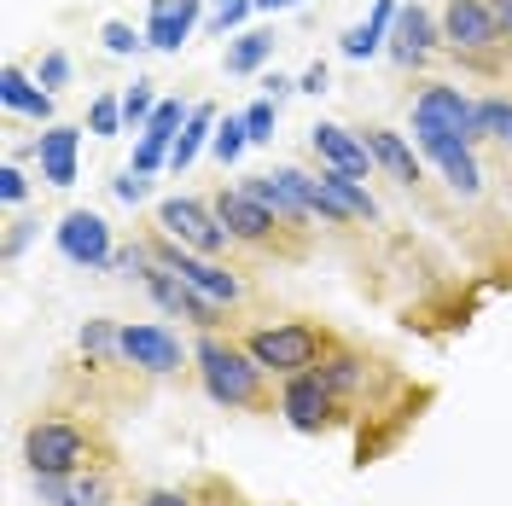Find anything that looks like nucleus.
<instances>
[{"label":"nucleus","mask_w":512,"mask_h":506,"mask_svg":"<svg viewBox=\"0 0 512 506\" xmlns=\"http://www.w3.org/2000/svg\"><path fill=\"white\" fill-rule=\"evenodd\" d=\"M192 361H198L204 396H210L216 408H245V413L268 408V373L251 361V349L245 344L204 332V338L192 344Z\"/></svg>","instance_id":"f257e3e1"},{"label":"nucleus","mask_w":512,"mask_h":506,"mask_svg":"<svg viewBox=\"0 0 512 506\" xmlns=\"http://www.w3.org/2000/svg\"><path fill=\"white\" fill-rule=\"evenodd\" d=\"M443 53L472 76H507V35L495 24L489 0H448L443 6Z\"/></svg>","instance_id":"f03ea898"},{"label":"nucleus","mask_w":512,"mask_h":506,"mask_svg":"<svg viewBox=\"0 0 512 506\" xmlns=\"http://www.w3.org/2000/svg\"><path fill=\"white\" fill-rule=\"evenodd\" d=\"M239 344L251 349V361L268 379H297V373H315L320 361L338 349V338L320 326V320H274V326H256Z\"/></svg>","instance_id":"7ed1b4c3"},{"label":"nucleus","mask_w":512,"mask_h":506,"mask_svg":"<svg viewBox=\"0 0 512 506\" xmlns=\"http://www.w3.org/2000/svg\"><path fill=\"white\" fill-rule=\"evenodd\" d=\"M111 460V448L99 443L88 425L76 419H35L24 431V466L30 477H76V472H94Z\"/></svg>","instance_id":"20e7f679"},{"label":"nucleus","mask_w":512,"mask_h":506,"mask_svg":"<svg viewBox=\"0 0 512 506\" xmlns=\"http://www.w3.org/2000/svg\"><path fill=\"white\" fill-rule=\"evenodd\" d=\"M152 262H158V268H169L175 280H187L198 297H210V303H216V309H227V315L251 303V280H245L239 268H222L216 256L181 251V245H175V239H163V233L152 239Z\"/></svg>","instance_id":"39448f33"},{"label":"nucleus","mask_w":512,"mask_h":506,"mask_svg":"<svg viewBox=\"0 0 512 506\" xmlns=\"http://www.w3.org/2000/svg\"><path fill=\"white\" fill-rule=\"evenodd\" d=\"M419 134H454V140H466V146H478L489 140L478 123V99H466L460 88H448V82H425L414 99V140Z\"/></svg>","instance_id":"423d86ee"},{"label":"nucleus","mask_w":512,"mask_h":506,"mask_svg":"<svg viewBox=\"0 0 512 506\" xmlns=\"http://www.w3.org/2000/svg\"><path fill=\"white\" fill-rule=\"evenodd\" d=\"M210 210L222 216L227 239L233 245H251V251H280V256H297L291 245H280V216L268 210V204H256L245 187H222L210 198Z\"/></svg>","instance_id":"0eeeda50"},{"label":"nucleus","mask_w":512,"mask_h":506,"mask_svg":"<svg viewBox=\"0 0 512 506\" xmlns=\"http://www.w3.org/2000/svg\"><path fill=\"white\" fill-rule=\"evenodd\" d=\"M158 233L175 239V245L192 251V256H222L227 245H233L222 216H216L210 204H198V198H163L158 204Z\"/></svg>","instance_id":"6e6552de"},{"label":"nucleus","mask_w":512,"mask_h":506,"mask_svg":"<svg viewBox=\"0 0 512 506\" xmlns=\"http://www.w3.org/2000/svg\"><path fill=\"white\" fill-rule=\"evenodd\" d=\"M280 413H286L291 431L320 437V431L338 419V396L326 390V379H320V373H297V379L280 384Z\"/></svg>","instance_id":"1a4fd4ad"},{"label":"nucleus","mask_w":512,"mask_h":506,"mask_svg":"<svg viewBox=\"0 0 512 506\" xmlns=\"http://www.w3.org/2000/svg\"><path fill=\"white\" fill-rule=\"evenodd\" d=\"M443 53V18H431L425 6H402L396 24H390V59L408 64V70H425V64Z\"/></svg>","instance_id":"9d476101"},{"label":"nucleus","mask_w":512,"mask_h":506,"mask_svg":"<svg viewBox=\"0 0 512 506\" xmlns=\"http://www.w3.org/2000/svg\"><path fill=\"white\" fill-rule=\"evenodd\" d=\"M140 285H146V297H152L169 320H192V326L216 332V326H222V315H227V309H216L210 297H198L187 280H175V274H169V268H158V262H152V274H146Z\"/></svg>","instance_id":"9b49d317"},{"label":"nucleus","mask_w":512,"mask_h":506,"mask_svg":"<svg viewBox=\"0 0 512 506\" xmlns=\"http://www.w3.org/2000/svg\"><path fill=\"white\" fill-rule=\"evenodd\" d=\"M59 256L76 262V268H111V256H117L111 222L94 216V210H70V216L59 222Z\"/></svg>","instance_id":"f8f14e48"},{"label":"nucleus","mask_w":512,"mask_h":506,"mask_svg":"<svg viewBox=\"0 0 512 506\" xmlns=\"http://www.w3.org/2000/svg\"><path fill=\"white\" fill-rule=\"evenodd\" d=\"M309 152L320 158V169H338V175H350V181H367L379 163L367 152V140L350 134L344 123H315L309 128Z\"/></svg>","instance_id":"ddd939ff"},{"label":"nucleus","mask_w":512,"mask_h":506,"mask_svg":"<svg viewBox=\"0 0 512 506\" xmlns=\"http://www.w3.org/2000/svg\"><path fill=\"white\" fill-rule=\"evenodd\" d=\"M123 361H134L152 379H169V373L187 367V349H181L175 332H163V326H123Z\"/></svg>","instance_id":"4468645a"},{"label":"nucleus","mask_w":512,"mask_h":506,"mask_svg":"<svg viewBox=\"0 0 512 506\" xmlns=\"http://www.w3.org/2000/svg\"><path fill=\"white\" fill-rule=\"evenodd\" d=\"M419 152L443 169L448 192H460V198H478L483 192V169H478L466 140H454V134H419Z\"/></svg>","instance_id":"2eb2a0df"},{"label":"nucleus","mask_w":512,"mask_h":506,"mask_svg":"<svg viewBox=\"0 0 512 506\" xmlns=\"http://www.w3.org/2000/svg\"><path fill=\"white\" fill-rule=\"evenodd\" d=\"M187 105L181 99H163L158 111H152V123L140 128V146H134V169L140 175H158L163 163H169V152H175V134L187 128Z\"/></svg>","instance_id":"dca6fc26"},{"label":"nucleus","mask_w":512,"mask_h":506,"mask_svg":"<svg viewBox=\"0 0 512 506\" xmlns=\"http://www.w3.org/2000/svg\"><path fill=\"white\" fill-rule=\"evenodd\" d=\"M35 495L47 506H117V489L105 472H76V477H35Z\"/></svg>","instance_id":"f3484780"},{"label":"nucleus","mask_w":512,"mask_h":506,"mask_svg":"<svg viewBox=\"0 0 512 506\" xmlns=\"http://www.w3.org/2000/svg\"><path fill=\"white\" fill-rule=\"evenodd\" d=\"M198 6H204V0H152V12H146V41H152L158 53H181V41L198 30Z\"/></svg>","instance_id":"a211bd4d"},{"label":"nucleus","mask_w":512,"mask_h":506,"mask_svg":"<svg viewBox=\"0 0 512 506\" xmlns=\"http://www.w3.org/2000/svg\"><path fill=\"white\" fill-rule=\"evenodd\" d=\"M361 140H367V152H373V163H379L384 175L396 181V187H419V158H414V146L396 134V128H361Z\"/></svg>","instance_id":"6ab92c4d"},{"label":"nucleus","mask_w":512,"mask_h":506,"mask_svg":"<svg viewBox=\"0 0 512 506\" xmlns=\"http://www.w3.org/2000/svg\"><path fill=\"white\" fill-rule=\"evenodd\" d=\"M76 146H82V134L70 123H53L41 140H35V158H41V181H53V187H76Z\"/></svg>","instance_id":"aec40b11"},{"label":"nucleus","mask_w":512,"mask_h":506,"mask_svg":"<svg viewBox=\"0 0 512 506\" xmlns=\"http://www.w3.org/2000/svg\"><path fill=\"white\" fill-rule=\"evenodd\" d=\"M0 105H6L12 117H35V123L53 128V94H47V88H35L18 64H6V70H0Z\"/></svg>","instance_id":"412c9836"},{"label":"nucleus","mask_w":512,"mask_h":506,"mask_svg":"<svg viewBox=\"0 0 512 506\" xmlns=\"http://www.w3.org/2000/svg\"><path fill=\"white\" fill-rule=\"evenodd\" d=\"M315 373L326 379V390L344 402V396H355V390H367V373H373V367H367V355H355V349L338 344V349H332V355L315 367Z\"/></svg>","instance_id":"4be33fe9"},{"label":"nucleus","mask_w":512,"mask_h":506,"mask_svg":"<svg viewBox=\"0 0 512 506\" xmlns=\"http://www.w3.org/2000/svg\"><path fill=\"white\" fill-rule=\"evenodd\" d=\"M396 12H402V0H379L367 24L344 30V59H373L384 47V35H390V24H396Z\"/></svg>","instance_id":"5701e85b"},{"label":"nucleus","mask_w":512,"mask_h":506,"mask_svg":"<svg viewBox=\"0 0 512 506\" xmlns=\"http://www.w3.org/2000/svg\"><path fill=\"white\" fill-rule=\"evenodd\" d=\"M216 140V105H192V117H187V128L175 134V152H169V169L181 175V169H192V158L204 152Z\"/></svg>","instance_id":"b1692460"},{"label":"nucleus","mask_w":512,"mask_h":506,"mask_svg":"<svg viewBox=\"0 0 512 506\" xmlns=\"http://www.w3.org/2000/svg\"><path fill=\"white\" fill-rule=\"evenodd\" d=\"M245 192H251L256 204H268V210H274V216H280V222H315V216H309V210H303V198H297V192L286 187V181H280V175H274V169H268V175H251V181H245Z\"/></svg>","instance_id":"393cba45"},{"label":"nucleus","mask_w":512,"mask_h":506,"mask_svg":"<svg viewBox=\"0 0 512 506\" xmlns=\"http://www.w3.org/2000/svg\"><path fill=\"white\" fill-rule=\"evenodd\" d=\"M268 59H274V35L245 30V35L227 41V76H251V70H262Z\"/></svg>","instance_id":"a878e982"},{"label":"nucleus","mask_w":512,"mask_h":506,"mask_svg":"<svg viewBox=\"0 0 512 506\" xmlns=\"http://www.w3.org/2000/svg\"><path fill=\"white\" fill-rule=\"evenodd\" d=\"M82 355H88L94 367H117V361H123V326H117V320H88V326H82Z\"/></svg>","instance_id":"bb28decb"},{"label":"nucleus","mask_w":512,"mask_h":506,"mask_svg":"<svg viewBox=\"0 0 512 506\" xmlns=\"http://www.w3.org/2000/svg\"><path fill=\"white\" fill-rule=\"evenodd\" d=\"M478 123H483V134H489L495 146L512 152V99H478Z\"/></svg>","instance_id":"cd10ccee"},{"label":"nucleus","mask_w":512,"mask_h":506,"mask_svg":"<svg viewBox=\"0 0 512 506\" xmlns=\"http://www.w3.org/2000/svg\"><path fill=\"white\" fill-rule=\"evenodd\" d=\"M251 146V128H245V111L239 117H227V123H216V140H210V152L222 163H239V152Z\"/></svg>","instance_id":"c85d7f7f"},{"label":"nucleus","mask_w":512,"mask_h":506,"mask_svg":"<svg viewBox=\"0 0 512 506\" xmlns=\"http://www.w3.org/2000/svg\"><path fill=\"white\" fill-rule=\"evenodd\" d=\"M99 41H105V53H117V59H134L140 47H152V41H146V35H134V24H123V18H105Z\"/></svg>","instance_id":"c756f323"},{"label":"nucleus","mask_w":512,"mask_h":506,"mask_svg":"<svg viewBox=\"0 0 512 506\" xmlns=\"http://www.w3.org/2000/svg\"><path fill=\"white\" fill-rule=\"evenodd\" d=\"M158 105H163V99L152 94V82H134V88L123 94V123H128V128H146Z\"/></svg>","instance_id":"7c9ffc66"},{"label":"nucleus","mask_w":512,"mask_h":506,"mask_svg":"<svg viewBox=\"0 0 512 506\" xmlns=\"http://www.w3.org/2000/svg\"><path fill=\"white\" fill-rule=\"evenodd\" d=\"M88 128H94L99 140L123 134V99H117V94H99V99H94V111H88Z\"/></svg>","instance_id":"2f4dec72"},{"label":"nucleus","mask_w":512,"mask_h":506,"mask_svg":"<svg viewBox=\"0 0 512 506\" xmlns=\"http://www.w3.org/2000/svg\"><path fill=\"white\" fill-rule=\"evenodd\" d=\"M274 123H280V105H274V99H256V105H245L251 146H268V140H274Z\"/></svg>","instance_id":"473e14b6"},{"label":"nucleus","mask_w":512,"mask_h":506,"mask_svg":"<svg viewBox=\"0 0 512 506\" xmlns=\"http://www.w3.org/2000/svg\"><path fill=\"white\" fill-rule=\"evenodd\" d=\"M251 12H256V0H222L210 24H216V35H233L239 24H245V18H251Z\"/></svg>","instance_id":"72a5a7b5"},{"label":"nucleus","mask_w":512,"mask_h":506,"mask_svg":"<svg viewBox=\"0 0 512 506\" xmlns=\"http://www.w3.org/2000/svg\"><path fill=\"white\" fill-rule=\"evenodd\" d=\"M24 192H30L24 169H18V163H0V198H6V204H24Z\"/></svg>","instance_id":"f704fd0d"},{"label":"nucleus","mask_w":512,"mask_h":506,"mask_svg":"<svg viewBox=\"0 0 512 506\" xmlns=\"http://www.w3.org/2000/svg\"><path fill=\"white\" fill-rule=\"evenodd\" d=\"M64 82H70V59H64V53H47V59H41V88L53 94Z\"/></svg>","instance_id":"c9c22d12"},{"label":"nucleus","mask_w":512,"mask_h":506,"mask_svg":"<svg viewBox=\"0 0 512 506\" xmlns=\"http://www.w3.org/2000/svg\"><path fill=\"white\" fill-rule=\"evenodd\" d=\"M146 181H152V175L123 169V175H117V198H123V204H140V198H146Z\"/></svg>","instance_id":"e433bc0d"},{"label":"nucleus","mask_w":512,"mask_h":506,"mask_svg":"<svg viewBox=\"0 0 512 506\" xmlns=\"http://www.w3.org/2000/svg\"><path fill=\"white\" fill-rule=\"evenodd\" d=\"M326 82H332V70L315 59L309 70H303V76H297V94H326Z\"/></svg>","instance_id":"4c0bfd02"},{"label":"nucleus","mask_w":512,"mask_h":506,"mask_svg":"<svg viewBox=\"0 0 512 506\" xmlns=\"http://www.w3.org/2000/svg\"><path fill=\"white\" fill-rule=\"evenodd\" d=\"M134 506H192L187 489H152V495H140Z\"/></svg>","instance_id":"58836bf2"},{"label":"nucleus","mask_w":512,"mask_h":506,"mask_svg":"<svg viewBox=\"0 0 512 506\" xmlns=\"http://www.w3.org/2000/svg\"><path fill=\"white\" fill-rule=\"evenodd\" d=\"M489 12H495V24L507 35V53H512V0H489Z\"/></svg>","instance_id":"ea45409f"},{"label":"nucleus","mask_w":512,"mask_h":506,"mask_svg":"<svg viewBox=\"0 0 512 506\" xmlns=\"http://www.w3.org/2000/svg\"><path fill=\"white\" fill-rule=\"evenodd\" d=\"M30 245V222H12V233H6V256H18Z\"/></svg>","instance_id":"a19ab883"},{"label":"nucleus","mask_w":512,"mask_h":506,"mask_svg":"<svg viewBox=\"0 0 512 506\" xmlns=\"http://www.w3.org/2000/svg\"><path fill=\"white\" fill-rule=\"evenodd\" d=\"M262 88H268V94H262V99H274V105H280V99H286L291 88H297V82H286V76H268V82H262Z\"/></svg>","instance_id":"79ce46f5"},{"label":"nucleus","mask_w":512,"mask_h":506,"mask_svg":"<svg viewBox=\"0 0 512 506\" xmlns=\"http://www.w3.org/2000/svg\"><path fill=\"white\" fill-rule=\"evenodd\" d=\"M291 6H303V0H256V12H291Z\"/></svg>","instance_id":"37998d69"},{"label":"nucleus","mask_w":512,"mask_h":506,"mask_svg":"<svg viewBox=\"0 0 512 506\" xmlns=\"http://www.w3.org/2000/svg\"><path fill=\"white\" fill-rule=\"evenodd\" d=\"M216 6H222V0H216Z\"/></svg>","instance_id":"c03bdc74"}]
</instances>
